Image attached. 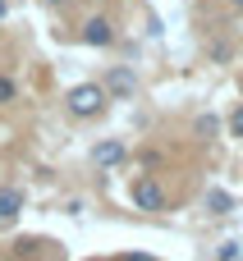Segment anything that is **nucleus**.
I'll use <instances>...</instances> for the list:
<instances>
[{"instance_id": "obj_11", "label": "nucleus", "mask_w": 243, "mask_h": 261, "mask_svg": "<svg viewBox=\"0 0 243 261\" xmlns=\"http://www.w3.org/2000/svg\"><path fill=\"white\" fill-rule=\"evenodd\" d=\"M230 133H234V138H243V106H234V110H230Z\"/></svg>"}, {"instance_id": "obj_13", "label": "nucleus", "mask_w": 243, "mask_h": 261, "mask_svg": "<svg viewBox=\"0 0 243 261\" xmlns=\"http://www.w3.org/2000/svg\"><path fill=\"white\" fill-rule=\"evenodd\" d=\"M119 261H156V257H152V252H124Z\"/></svg>"}, {"instance_id": "obj_5", "label": "nucleus", "mask_w": 243, "mask_h": 261, "mask_svg": "<svg viewBox=\"0 0 243 261\" xmlns=\"http://www.w3.org/2000/svg\"><path fill=\"white\" fill-rule=\"evenodd\" d=\"M23 211V188H0V229H9Z\"/></svg>"}, {"instance_id": "obj_9", "label": "nucleus", "mask_w": 243, "mask_h": 261, "mask_svg": "<svg viewBox=\"0 0 243 261\" xmlns=\"http://www.w3.org/2000/svg\"><path fill=\"white\" fill-rule=\"evenodd\" d=\"M14 252H18V257H37V252H41V243H37V239H18V243H14Z\"/></svg>"}, {"instance_id": "obj_15", "label": "nucleus", "mask_w": 243, "mask_h": 261, "mask_svg": "<svg viewBox=\"0 0 243 261\" xmlns=\"http://www.w3.org/2000/svg\"><path fill=\"white\" fill-rule=\"evenodd\" d=\"M51 5H64V0H51Z\"/></svg>"}, {"instance_id": "obj_2", "label": "nucleus", "mask_w": 243, "mask_h": 261, "mask_svg": "<svg viewBox=\"0 0 243 261\" xmlns=\"http://www.w3.org/2000/svg\"><path fill=\"white\" fill-rule=\"evenodd\" d=\"M129 202H133L138 211H152V216H156V211H165V188H161L152 174H142V179L129 184Z\"/></svg>"}, {"instance_id": "obj_10", "label": "nucleus", "mask_w": 243, "mask_h": 261, "mask_svg": "<svg viewBox=\"0 0 243 261\" xmlns=\"http://www.w3.org/2000/svg\"><path fill=\"white\" fill-rule=\"evenodd\" d=\"M193 128H198V138H211V133H216V119H211V115H198Z\"/></svg>"}, {"instance_id": "obj_1", "label": "nucleus", "mask_w": 243, "mask_h": 261, "mask_svg": "<svg viewBox=\"0 0 243 261\" xmlns=\"http://www.w3.org/2000/svg\"><path fill=\"white\" fill-rule=\"evenodd\" d=\"M106 101H110V96H106L101 83H78V87L64 96V106H69L74 119H96V115L106 110Z\"/></svg>"}, {"instance_id": "obj_4", "label": "nucleus", "mask_w": 243, "mask_h": 261, "mask_svg": "<svg viewBox=\"0 0 243 261\" xmlns=\"http://www.w3.org/2000/svg\"><path fill=\"white\" fill-rule=\"evenodd\" d=\"M83 41H87V46H96V50H106V46L115 41L110 18H87V23H83Z\"/></svg>"}, {"instance_id": "obj_8", "label": "nucleus", "mask_w": 243, "mask_h": 261, "mask_svg": "<svg viewBox=\"0 0 243 261\" xmlns=\"http://www.w3.org/2000/svg\"><path fill=\"white\" fill-rule=\"evenodd\" d=\"M14 96H18V83H14L9 73H0V106H9Z\"/></svg>"}, {"instance_id": "obj_12", "label": "nucleus", "mask_w": 243, "mask_h": 261, "mask_svg": "<svg viewBox=\"0 0 243 261\" xmlns=\"http://www.w3.org/2000/svg\"><path fill=\"white\" fill-rule=\"evenodd\" d=\"M221 261H239V243H225L221 248Z\"/></svg>"}, {"instance_id": "obj_7", "label": "nucleus", "mask_w": 243, "mask_h": 261, "mask_svg": "<svg viewBox=\"0 0 243 261\" xmlns=\"http://www.w3.org/2000/svg\"><path fill=\"white\" fill-rule=\"evenodd\" d=\"M230 206H234V197H230L225 188H207V211H211V216H225Z\"/></svg>"}, {"instance_id": "obj_6", "label": "nucleus", "mask_w": 243, "mask_h": 261, "mask_svg": "<svg viewBox=\"0 0 243 261\" xmlns=\"http://www.w3.org/2000/svg\"><path fill=\"white\" fill-rule=\"evenodd\" d=\"M92 161H96L101 170H110V165H119V161H124V147H119V142H101V147L92 151Z\"/></svg>"}, {"instance_id": "obj_14", "label": "nucleus", "mask_w": 243, "mask_h": 261, "mask_svg": "<svg viewBox=\"0 0 243 261\" xmlns=\"http://www.w3.org/2000/svg\"><path fill=\"white\" fill-rule=\"evenodd\" d=\"M234 9H243V0H234Z\"/></svg>"}, {"instance_id": "obj_3", "label": "nucleus", "mask_w": 243, "mask_h": 261, "mask_svg": "<svg viewBox=\"0 0 243 261\" xmlns=\"http://www.w3.org/2000/svg\"><path fill=\"white\" fill-rule=\"evenodd\" d=\"M106 96L110 101H133V92H138V78H133V69H124V64H115L110 73H106Z\"/></svg>"}]
</instances>
